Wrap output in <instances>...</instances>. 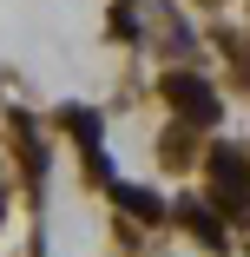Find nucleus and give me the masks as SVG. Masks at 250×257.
I'll list each match as a JSON object with an SVG mask.
<instances>
[{"label":"nucleus","instance_id":"f257e3e1","mask_svg":"<svg viewBox=\"0 0 250 257\" xmlns=\"http://www.w3.org/2000/svg\"><path fill=\"white\" fill-rule=\"evenodd\" d=\"M211 191H217V211L224 218L250 224V165H243V152H230V145L211 152Z\"/></svg>","mask_w":250,"mask_h":257},{"label":"nucleus","instance_id":"f03ea898","mask_svg":"<svg viewBox=\"0 0 250 257\" xmlns=\"http://www.w3.org/2000/svg\"><path fill=\"white\" fill-rule=\"evenodd\" d=\"M165 99H171L191 125H211V119H217V92L197 79V73H165Z\"/></svg>","mask_w":250,"mask_h":257},{"label":"nucleus","instance_id":"7ed1b4c3","mask_svg":"<svg viewBox=\"0 0 250 257\" xmlns=\"http://www.w3.org/2000/svg\"><path fill=\"white\" fill-rule=\"evenodd\" d=\"M178 218H184V224H191L197 237H204L211 250H224V218H211V211H204L197 198H184V204H178Z\"/></svg>","mask_w":250,"mask_h":257},{"label":"nucleus","instance_id":"20e7f679","mask_svg":"<svg viewBox=\"0 0 250 257\" xmlns=\"http://www.w3.org/2000/svg\"><path fill=\"white\" fill-rule=\"evenodd\" d=\"M73 139L86 145V159H92V178H106V159H99V112H66Z\"/></svg>","mask_w":250,"mask_h":257},{"label":"nucleus","instance_id":"39448f33","mask_svg":"<svg viewBox=\"0 0 250 257\" xmlns=\"http://www.w3.org/2000/svg\"><path fill=\"white\" fill-rule=\"evenodd\" d=\"M112 198H119V204H125V211H132V218H138V224H158V218H165V204H158V198H152V191H138V185H119V191H112Z\"/></svg>","mask_w":250,"mask_h":257}]
</instances>
